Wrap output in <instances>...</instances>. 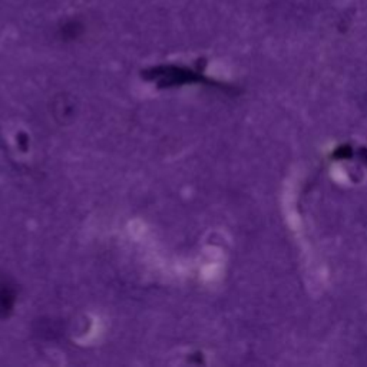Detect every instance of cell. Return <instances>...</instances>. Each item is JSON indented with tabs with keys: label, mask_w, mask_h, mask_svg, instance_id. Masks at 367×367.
Masks as SVG:
<instances>
[{
	"label": "cell",
	"mask_w": 367,
	"mask_h": 367,
	"mask_svg": "<svg viewBox=\"0 0 367 367\" xmlns=\"http://www.w3.org/2000/svg\"><path fill=\"white\" fill-rule=\"evenodd\" d=\"M14 299V292L10 286L5 281H0V310L5 311L12 307Z\"/></svg>",
	"instance_id": "1"
}]
</instances>
